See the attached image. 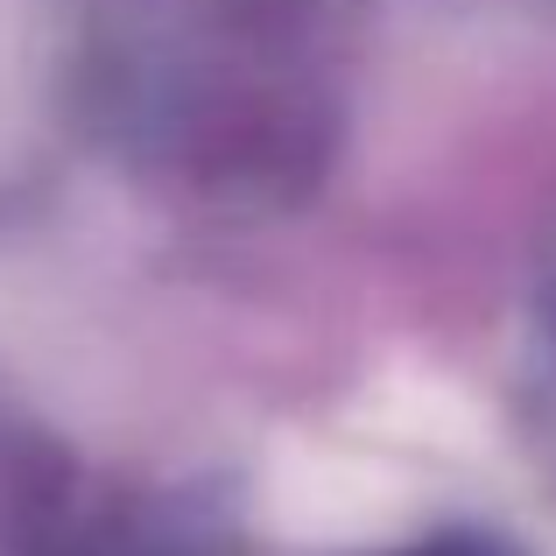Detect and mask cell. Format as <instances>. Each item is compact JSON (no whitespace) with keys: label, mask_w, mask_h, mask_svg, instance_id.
Masks as SVG:
<instances>
[{"label":"cell","mask_w":556,"mask_h":556,"mask_svg":"<svg viewBox=\"0 0 556 556\" xmlns=\"http://www.w3.org/2000/svg\"><path fill=\"white\" fill-rule=\"evenodd\" d=\"M529 422L543 437V451L556 458V282L535 303V331H529Z\"/></svg>","instance_id":"obj_1"}]
</instances>
